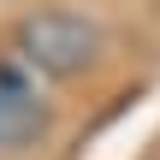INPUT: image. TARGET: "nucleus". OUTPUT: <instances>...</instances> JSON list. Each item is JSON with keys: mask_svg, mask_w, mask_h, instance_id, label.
<instances>
[{"mask_svg": "<svg viewBox=\"0 0 160 160\" xmlns=\"http://www.w3.org/2000/svg\"><path fill=\"white\" fill-rule=\"evenodd\" d=\"M48 131H53V113L36 95V71L24 59H0V154H24Z\"/></svg>", "mask_w": 160, "mask_h": 160, "instance_id": "2", "label": "nucleus"}, {"mask_svg": "<svg viewBox=\"0 0 160 160\" xmlns=\"http://www.w3.org/2000/svg\"><path fill=\"white\" fill-rule=\"evenodd\" d=\"M107 53V30L89 18V12H71V6H36L12 24V59H24L36 77H53V83H71L83 71H95Z\"/></svg>", "mask_w": 160, "mask_h": 160, "instance_id": "1", "label": "nucleus"}]
</instances>
